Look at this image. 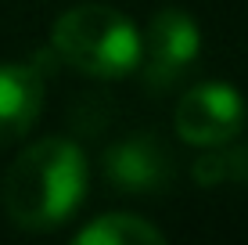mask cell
<instances>
[{"mask_svg":"<svg viewBox=\"0 0 248 245\" xmlns=\"http://www.w3.org/2000/svg\"><path fill=\"white\" fill-rule=\"evenodd\" d=\"M166 234L133 213H105L76 234V245H162Z\"/></svg>","mask_w":248,"mask_h":245,"instance_id":"7","label":"cell"},{"mask_svg":"<svg viewBox=\"0 0 248 245\" xmlns=\"http://www.w3.org/2000/svg\"><path fill=\"white\" fill-rule=\"evenodd\" d=\"M50 47L65 65L93 80H123L137 72L140 33L123 11L108 4L68 7L50 29Z\"/></svg>","mask_w":248,"mask_h":245,"instance_id":"2","label":"cell"},{"mask_svg":"<svg viewBox=\"0 0 248 245\" xmlns=\"http://www.w3.org/2000/svg\"><path fill=\"white\" fill-rule=\"evenodd\" d=\"M202 54V29L184 7H162L140 33L137 72L151 90H166L194 69Z\"/></svg>","mask_w":248,"mask_h":245,"instance_id":"3","label":"cell"},{"mask_svg":"<svg viewBox=\"0 0 248 245\" xmlns=\"http://www.w3.org/2000/svg\"><path fill=\"white\" fill-rule=\"evenodd\" d=\"M87 198V159L68 137H44L4 173V209L22 231L65 224Z\"/></svg>","mask_w":248,"mask_h":245,"instance_id":"1","label":"cell"},{"mask_svg":"<svg viewBox=\"0 0 248 245\" xmlns=\"http://www.w3.org/2000/svg\"><path fill=\"white\" fill-rule=\"evenodd\" d=\"M194 180L202 188H219V184H245L248 180V148H223L202 155L194 163Z\"/></svg>","mask_w":248,"mask_h":245,"instance_id":"8","label":"cell"},{"mask_svg":"<svg viewBox=\"0 0 248 245\" xmlns=\"http://www.w3.org/2000/svg\"><path fill=\"white\" fill-rule=\"evenodd\" d=\"M44 105V80L32 65H0V148L29 133Z\"/></svg>","mask_w":248,"mask_h":245,"instance_id":"6","label":"cell"},{"mask_svg":"<svg viewBox=\"0 0 248 245\" xmlns=\"http://www.w3.org/2000/svg\"><path fill=\"white\" fill-rule=\"evenodd\" d=\"M108 184L126 195H148L169 184V155L155 137H126L105 151Z\"/></svg>","mask_w":248,"mask_h":245,"instance_id":"5","label":"cell"},{"mask_svg":"<svg viewBox=\"0 0 248 245\" xmlns=\"http://www.w3.org/2000/svg\"><path fill=\"white\" fill-rule=\"evenodd\" d=\"M245 119H248L245 98L230 83H198L176 101L173 112L176 137L194 148L230 145L245 130Z\"/></svg>","mask_w":248,"mask_h":245,"instance_id":"4","label":"cell"}]
</instances>
